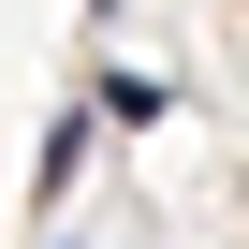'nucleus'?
<instances>
[{
    "instance_id": "obj_2",
    "label": "nucleus",
    "mask_w": 249,
    "mask_h": 249,
    "mask_svg": "<svg viewBox=\"0 0 249 249\" xmlns=\"http://www.w3.org/2000/svg\"><path fill=\"white\" fill-rule=\"evenodd\" d=\"M103 117H117V132H161V117H176V88H161V73H132V59H117V73H103Z\"/></svg>"
},
{
    "instance_id": "obj_1",
    "label": "nucleus",
    "mask_w": 249,
    "mask_h": 249,
    "mask_svg": "<svg viewBox=\"0 0 249 249\" xmlns=\"http://www.w3.org/2000/svg\"><path fill=\"white\" fill-rule=\"evenodd\" d=\"M88 147H103V103H59V117H44V161H30V205H44V220H59V191L88 176Z\"/></svg>"
}]
</instances>
